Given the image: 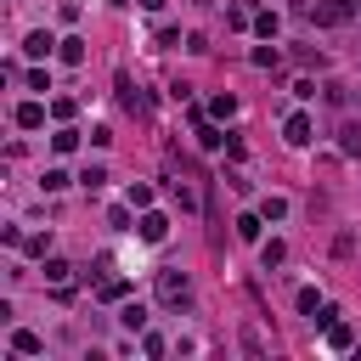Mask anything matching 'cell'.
Segmentation results:
<instances>
[{
    "mask_svg": "<svg viewBox=\"0 0 361 361\" xmlns=\"http://www.w3.org/2000/svg\"><path fill=\"white\" fill-rule=\"evenodd\" d=\"M197 147H226V135H220L214 124H203V130H197Z\"/></svg>",
    "mask_w": 361,
    "mask_h": 361,
    "instance_id": "d6986e66",
    "label": "cell"
},
{
    "mask_svg": "<svg viewBox=\"0 0 361 361\" xmlns=\"http://www.w3.org/2000/svg\"><path fill=\"white\" fill-rule=\"evenodd\" d=\"M158 299H164V305H186V299H192L186 271H175V265H169V271H158Z\"/></svg>",
    "mask_w": 361,
    "mask_h": 361,
    "instance_id": "6da1fadb",
    "label": "cell"
},
{
    "mask_svg": "<svg viewBox=\"0 0 361 361\" xmlns=\"http://www.w3.org/2000/svg\"><path fill=\"white\" fill-rule=\"evenodd\" d=\"M118 322H124L130 333H141V327H147V310H141V305H124V310H118Z\"/></svg>",
    "mask_w": 361,
    "mask_h": 361,
    "instance_id": "9a60e30c",
    "label": "cell"
},
{
    "mask_svg": "<svg viewBox=\"0 0 361 361\" xmlns=\"http://www.w3.org/2000/svg\"><path fill=\"white\" fill-rule=\"evenodd\" d=\"M135 231H141V243H164V237H169V220H164L158 209H141V226H135Z\"/></svg>",
    "mask_w": 361,
    "mask_h": 361,
    "instance_id": "277c9868",
    "label": "cell"
},
{
    "mask_svg": "<svg viewBox=\"0 0 361 361\" xmlns=\"http://www.w3.org/2000/svg\"><path fill=\"white\" fill-rule=\"evenodd\" d=\"M79 180H85V186H90V192H96V186H102V180H107V169H102V164H90V169H85V175H79Z\"/></svg>",
    "mask_w": 361,
    "mask_h": 361,
    "instance_id": "cb8c5ba5",
    "label": "cell"
},
{
    "mask_svg": "<svg viewBox=\"0 0 361 361\" xmlns=\"http://www.w3.org/2000/svg\"><path fill=\"white\" fill-rule=\"evenodd\" d=\"M327 344H333V350H350V327L333 322V327H327Z\"/></svg>",
    "mask_w": 361,
    "mask_h": 361,
    "instance_id": "ac0fdd59",
    "label": "cell"
},
{
    "mask_svg": "<svg viewBox=\"0 0 361 361\" xmlns=\"http://www.w3.org/2000/svg\"><path fill=\"white\" fill-rule=\"evenodd\" d=\"M322 310V293L316 288H299V316H316Z\"/></svg>",
    "mask_w": 361,
    "mask_h": 361,
    "instance_id": "e0dca14e",
    "label": "cell"
},
{
    "mask_svg": "<svg viewBox=\"0 0 361 361\" xmlns=\"http://www.w3.org/2000/svg\"><path fill=\"white\" fill-rule=\"evenodd\" d=\"M68 276H73V265H68V259H45V282L68 288Z\"/></svg>",
    "mask_w": 361,
    "mask_h": 361,
    "instance_id": "30bf717a",
    "label": "cell"
},
{
    "mask_svg": "<svg viewBox=\"0 0 361 361\" xmlns=\"http://www.w3.org/2000/svg\"><path fill=\"white\" fill-rule=\"evenodd\" d=\"M338 147L355 158V152H361V130H355V124H344V141H338Z\"/></svg>",
    "mask_w": 361,
    "mask_h": 361,
    "instance_id": "7402d4cb",
    "label": "cell"
},
{
    "mask_svg": "<svg viewBox=\"0 0 361 361\" xmlns=\"http://www.w3.org/2000/svg\"><path fill=\"white\" fill-rule=\"evenodd\" d=\"M259 214H265V220H282V214H288V203H282V197H265V209H259Z\"/></svg>",
    "mask_w": 361,
    "mask_h": 361,
    "instance_id": "d4e9b609",
    "label": "cell"
},
{
    "mask_svg": "<svg viewBox=\"0 0 361 361\" xmlns=\"http://www.w3.org/2000/svg\"><path fill=\"white\" fill-rule=\"evenodd\" d=\"M39 186H45V192H62V186H68V169H45V180H39Z\"/></svg>",
    "mask_w": 361,
    "mask_h": 361,
    "instance_id": "ffe728a7",
    "label": "cell"
},
{
    "mask_svg": "<svg viewBox=\"0 0 361 361\" xmlns=\"http://www.w3.org/2000/svg\"><path fill=\"white\" fill-rule=\"evenodd\" d=\"M310 322H316V327H333V322H338V310H333V305H327V299H322V310H316V316H310Z\"/></svg>",
    "mask_w": 361,
    "mask_h": 361,
    "instance_id": "484cf974",
    "label": "cell"
},
{
    "mask_svg": "<svg viewBox=\"0 0 361 361\" xmlns=\"http://www.w3.org/2000/svg\"><path fill=\"white\" fill-rule=\"evenodd\" d=\"M237 237L243 243H259V214H237Z\"/></svg>",
    "mask_w": 361,
    "mask_h": 361,
    "instance_id": "5bb4252c",
    "label": "cell"
},
{
    "mask_svg": "<svg viewBox=\"0 0 361 361\" xmlns=\"http://www.w3.org/2000/svg\"><path fill=\"white\" fill-rule=\"evenodd\" d=\"M51 147H56V152H73V147H79V130H68V124H62V130L51 135Z\"/></svg>",
    "mask_w": 361,
    "mask_h": 361,
    "instance_id": "2e32d148",
    "label": "cell"
},
{
    "mask_svg": "<svg viewBox=\"0 0 361 361\" xmlns=\"http://www.w3.org/2000/svg\"><path fill=\"white\" fill-rule=\"evenodd\" d=\"M56 45H62V39H51V34H45V28H34V34H28V39H23V51H28V56H51V51H56Z\"/></svg>",
    "mask_w": 361,
    "mask_h": 361,
    "instance_id": "5b68a950",
    "label": "cell"
},
{
    "mask_svg": "<svg viewBox=\"0 0 361 361\" xmlns=\"http://www.w3.org/2000/svg\"><path fill=\"white\" fill-rule=\"evenodd\" d=\"M51 118H62V124H68V118H73V102H68V96H56V102H51Z\"/></svg>",
    "mask_w": 361,
    "mask_h": 361,
    "instance_id": "603a6c76",
    "label": "cell"
},
{
    "mask_svg": "<svg viewBox=\"0 0 361 361\" xmlns=\"http://www.w3.org/2000/svg\"><path fill=\"white\" fill-rule=\"evenodd\" d=\"M56 56H62V62H73V68H79V62H85V39H62V45H56Z\"/></svg>",
    "mask_w": 361,
    "mask_h": 361,
    "instance_id": "7c38bea8",
    "label": "cell"
},
{
    "mask_svg": "<svg viewBox=\"0 0 361 361\" xmlns=\"http://www.w3.org/2000/svg\"><path fill=\"white\" fill-rule=\"evenodd\" d=\"M141 350H147V355H152V361H158V355H164V350H169V344H164V338H158V333H147V338H141Z\"/></svg>",
    "mask_w": 361,
    "mask_h": 361,
    "instance_id": "4316f807",
    "label": "cell"
},
{
    "mask_svg": "<svg viewBox=\"0 0 361 361\" xmlns=\"http://www.w3.org/2000/svg\"><path fill=\"white\" fill-rule=\"evenodd\" d=\"M310 135H316V124H310V113H293V118L282 124V141H288V147H310Z\"/></svg>",
    "mask_w": 361,
    "mask_h": 361,
    "instance_id": "3957f363",
    "label": "cell"
},
{
    "mask_svg": "<svg viewBox=\"0 0 361 361\" xmlns=\"http://www.w3.org/2000/svg\"><path fill=\"white\" fill-rule=\"evenodd\" d=\"M96 293L113 305V299H124V293H130V282H124V276H102V288H96Z\"/></svg>",
    "mask_w": 361,
    "mask_h": 361,
    "instance_id": "8fae6325",
    "label": "cell"
},
{
    "mask_svg": "<svg viewBox=\"0 0 361 361\" xmlns=\"http://www.w3.org/2000/svg\"><path fill=\"white\" fill-rule=\"evenodd\" d=\"M11 350H17V355H39V350H45V338H39V333H28V327H17V333H11Z\"/></svg>",
    "mask_w": 361,
    "mask_h": 361,
    "instance_id": "8992f818",
    "label": "cell"
},
{
    "mask_svg": "<svg viewBox=\"0 0 361 361\" xmlns=\"http://www.w3.org/2000/svg\"><path fill=\"white\" fill-rule=\"evenodd\" d=\"M276 28H282L276 11H259V17H254V34H259V39H276Z\"/></svg>",
    "mask_w": 361,
    "mask_h": 361,
    "instance_id": "ba28073f",
    "label": "cell"
},
{
    "mask_svg": "<svg viewBox=\"0 0 361 361\" xmlns=\"http://www.w3.org/2000/svg\"><path fill=\"white\" fill-rule=\"evenodd\" d=\"M39 124H45V107L39 102H23L17 107V130H39Z\"/></svg>",
    "mask_w": 361,
    "mask_h": 361,
    "instance_id": "52a82bcc",
    "label": "cell"
},
{
    "mask_svg": "<svg viewBox=\"0 0 361 361\" xmlns=\"http://www.w3.org/2000/svg\"><path fill=\"white\" fill-rule=\"evenodd\" d=\"M355 11H361V0H322V6H316V23L338 28V23H350Z\"/></svg>",
    "mask_w": 361,
    "mask_h": 361,
    "instance_id": "7a4b0ae2",
    "label": "cell"
},
{
    "mask_svg": "<svg viewBox=\"0 0 361 361\" xmlns=\"http://www.w3.org/2000/svg\"><path fill=\"white\" fill-rule=\"evenodd\" d=\"M209 113H214V118H231V113H237V96H231V90H220V96L209 102Z\"/></svg>",
    "mask_w": 361,
    "mask_h": 361,
    "instance_id": "4fadbf2b",
    "label": "cell"
},
{
    "mask_svg": "<svg viewBox=\"0 0 361 361\" xmlns=\"http://www.w3.org/2000/svg\"><path fill=\"white\" fill-rule=\"evenodd\" d=\"M282 259H288V248H282L276 237H271V243H259V265H265V271H271V265H282Z\"/></svg>",
    "mask_w": 361,
    "mask_h": 361,
    "instance_id": "9c48e42d",
    "label": "cell"
},
{
    "mask_svg": "<svg viewBox=\"0 0 361 361\" xmlns=\"http://www.w3.org/2000/svg\"><path fill=\"white\" fill-rule=\"evenodd\" d=\"M130 209H152V186H130Z\"/></svg>",
    "mask_w": 361,
    "mask_h": 361,
    "instance_id": "44dd1931",
    "label": "cell"
},
{
    "mask_svg": "<svg viewBox=\"0 0 361 361\" xmlns=\"http://www.w3.org/2000/svg\"><path fill=\"white\" fill-rule=\"evenodd\" d=\"M141 6H147V11H164V6H169V0H141Z\"/></svg>",
    "mask_w": 361,
    "mask_h": 361,
    "instance_id": "83f0119b",
    "label": "cell"
}]
</instances>
